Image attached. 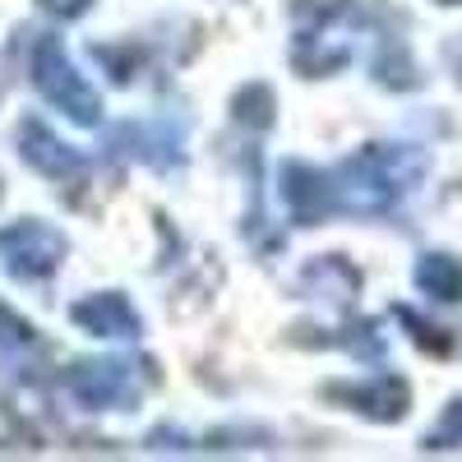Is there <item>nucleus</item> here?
<instances>
[{"mask_svg":"<svg viewBox=\"0 0 462 462\" xmlns=\"http://www.w3.org/2000/svg\"><path fill=\"white\" fill-rule=\"evenodd\" d=\"M416 176V158L389 143H370L356 158H346L337 171H328L333 185V213H383L393 208Z\"/></svg>","mask_w":462,"mask_h":462,"instance_id":"f257e3e1","label":"nucleus"},{"mask_svg":"<svg viewBox=\"0 0 462 462\" xmlns=\"http://www.w3.org/2000/svg\"><path fill=\"white\" fill-rule=\"evenodd\" d=\"M32 88L42 93L56 111H65L74 125H97L102 121V97L97 88L79 74V65L69 60V51L60 47V37H37V47H32Z\"/></svg>","mask_w":462,"mask_h":462,"instance_id":"f03ea898","label":"nucleus"},{"mask_svg":"<svg viewBox=\"0 0 462 462\" xmlns=\"http://www.w3.org/2000/svg\"><path fill=\"white\" fill-rule=\"evenodd\" d=\"M65 254H69L65 231H56L42 217H19L10 226H0V263L19 282H47L65 263Z\"/></svg>","mask_w":462,"mask_h":462,"instance_id":"7ed1b4c3","label":"nucleus"},{"mask_svg":"<svg viewBox=\"0 0 462 462\" xmlns=\"http://www.w3.org/2000/svg\"><path fill=\"white\" fill-rule=\"evenodd\" d=\"M65 393L88 407V411H121L130 402H139L143 383H139V365L125 356H93V361H74L65 370Z\"/></svg>","mask_w":462,"mask_h":462,"instance_id":"20e7f679","label":"nucleus"},{"mask_svg":"<svg viewBox=\"0 0 462 462\" xmlns=\"http://www.w3.org/2000/svg\"><path fill=\"white\" fill-rule=\"evenodd\" d=\"M282 204L300 226H315L319 217L333 213V185L324 171L305 167V162H287L282 167Z\"/></svg>","mask_w":462,"mask_h":462,"instance_id":"39448f33","label":"nucleus"},{"mask_svg":"<svg viewBox=\"0 0 462 462\" xmlns=\"http://www.w3.org/2000/svg\"><path fill=\"white\" fill-rule=\"evenodd\" d=\"M19 158L37 176H51V180H65V176H79L84 171V158L69 143H60L42 121H23L19 125Z\"/></svg>","mask_w":462,"mask_h":462,"instance_id":"423d86ee","label":"nucleus"},{"mask_svg":"<svg viewBox=\"0 0 462 462\" xmlns=\"http://www.w3.org/2000/svg\"><path fill=\"white\" fill-rule=\"evenodd\" d=\"M74 324L93 337H139L143 319L134 315V305L121 296V291H97V296H84L74 305Z\"/></svg>","mask_w":462,"mask_h":462,"instance_id":"0eeeda50","label":"nucleus"},{"mask_svg":"<svg viewBox=\"0 0 462 462\" xmlns=\"http://www.w3.org/2000/svg\"><path fill=\"white\" fill-rule=\"evenodd\" d=\"M337 398H346L356 411H365V416H374V420H393V416H402L407 411V383H398V379H374V383H356V389H333Z\"/></svg>","mask_w":462,"mask_h":462,"instance_id":"6e6552de","label":"nucleus"},{"mask_svg":"<svg viewBox=\"0 0 462 462\" xmlns=\"http://www.w3.org/2000/svg\"><path fill=\"white\" fill-rule=\"evenodd\" d=\"M416 282L435 291L439 300H457L462 296V263L448 254H426V263L416 268Z\"/></svg>","mask_w":462,"mask_h":462,"instance_id":"1a4fd4ad","label":"nucleus"},{"mask_svg":"<svg viewBox=\"0 0 462 462\" xmlns=\"http://www.w3.org/2000/svg\"><path fill=\"white\" fill-rule=\"evenodd\" d=\"M47 14H56V19H79V14H88L93 10V0H37Z\"/></svg>","mask_w":462,"mask_h":462,"instance_id":"9d476101","label":"nucleus"}]
</instances>
